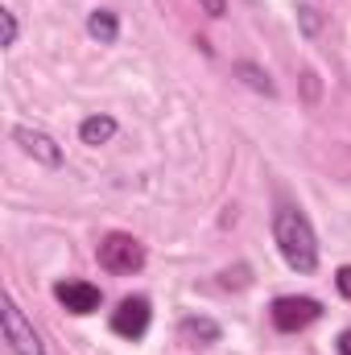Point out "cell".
I'll list each match as a JSON object with an SVG mask.
<instances>
[{"mask_svg": "<svg viewBox=\"0 0 351 355\" xmlns=\"http://www.w3.org/2000/svg\"><path fill=\"white\" fill-rule=\"evenodd\" d=\"M273 244H277L281 261L293 268V272L310 277L318 268V236H314V223L298 207H289V202H281L273 211Z\"/></svg>", "mask_w": 351, "mask_h": 355, "instance_id": "6da1fadb", "label": "cell"}, {"mask_svg": "<svg viewBox=\"0 0 351 355\" xmlns=\"http://www.w3.org/2000/svg\"><path fill=\"white\" fill-rule=\"evenodd\" d=\"M95 257H99V268L112 272V277H132V272H141L145 261H149L145 244H141L137 236H128V232H108V236L99 240Z\"/></svg>", "mask_w": 351, "mask_h": 355, "instance_id": "7a4b0ae2", "label": "cell"}, {"mask_svg": "<svg viewBox=\"0 0 351 355\" xmlns=\"http://www.w3.org/2000/svg\"><path fill=\"white\" fill-rule=\"evenodd\" d=\"M0 331H4V347L12 355H50L46 343H42V335L33 331V322L21 314L17 297H4V306H0Z\"/></svg>", "mask_w": 351, "mask_h": 355, "instance_id": "3957f363", "label": "cell"}, {"mask_svg": "<svg viewBox=\"0 0 351 355\" xmlns=\"http://www.w3.org/2000/svg\"><path fill=\"white\" fill-rule=\"evenodd\" d=\"M268 318H273V327H277L281 335H298V331H306L310 322L323 318V306H318L314 297L285 293V297H277V302L268 306Z\"/></svg>", "mask_w": 351, "mask_h": 355, "instance_id": "277c9868", "label": "cell"}, {"mask_svg": "<svg viewBox=\"0 0 351 355\" xmlns=\"http://www.w3.org/2000/svg\"><path fill=\"white\" fill-rule=\"evenodd\" d=\"M149 322H153L149 297H124V302L112 310V335H120V339H128V343L145 339Z\"/></svg>", "mask_w": 351, "mask_h": 355, "instance_id": "5b68a950", "label": "cell"}, {"mask_svg": "<svg viewBox=\"0 0 351 355\" xmlns=\"http://www.w3.org/2000/svg\"><path fill=\"white\" fill-rule=\"evenodd\" d=\"M12 141H17L37 166H46V170H58V166H62V145H58L50 132L29 128V124H17V128H12Z\"/></svg>", "mask_w": 351, "mask_h": 355, "instance_id": "8992f818", "label": "cell"}, {"mask_svg": "<svg viewBox=\"0 0 351 355\" xmlns=\"http://www.w3.org/2000/svg\"><path fill=\"white\" fill-rule=\"evenodd\" d=\"M54 297H58V306H67L71 314H95L99 302H103L99 285H91V281H58V285H54Z\"/></svg>", "mask_w": 351, "mask_h": 355, "instance_id": "52a82bcc", "label": "cell"}, {"mask_svg": "<svg viewBox=\"0 0 351 355\" xmlns=\"http://www.w3.org/2000/svg\"><path fill=\"white\" fill-rule=\"evenodd\" d=\"M178 335L186 339V343H194V347H211V343H219V322L215 318H198V314H190V318H182L178 322Z\"/></svg>", "mask_w": 351, "mask_h": 355, "instance_id": "ba28073f", "label": "cell"}, {"mask_svg": "<svg viewBox=\"0 0 351 355\" xmlns=\"http://www.w3.org/2000/svg\"><path fill=\"white\" fill-rule=\"evenodd\" d=\"M87 33L99 42V46H112L120 37V17L112 8H91L87 12Z\"/></svg>", "mask_w": 351, "mask_h": 355, "instance_id": "9c48e42d", "label": "cell"}, {"mask_svg": "<svg viewBox=\"0 0 351 355\" xmlns=\"http://www.w3.org/2000/svg\"><path fill=\"white\" fill-rule=\"evenodd\" d=\"M116 128H120V124H116L112 116H87V120L79 124V141L91 145V149H99V145H108V141L116 137Z\"/></svg>", "mask_w": 351, "mask_h": 355, "instance_id": "30bf717a", "label": "cell"}, {"mask_svg": "<svg viewBox=\"0 0 351 355\" xmlns=\"http://www.w3.org/2000/svg\"><path fill=\"white\" fill-rule=\"evenodd\" d=\"M232 71H236V79H244V87H252L257 95H268V99L277 95L273 79H268V71H264V67H257V62H236Z\"/></svg>", "mask_w": 351, "mask_h": 355, "instance_id": "8fae6325", "label": "cell"}, {"mask_svg": "<svg viewBox=\"0 0 351 355\" xmlns=\"http://www.w3.org/2000/svg\"><path fill=\"white\" fill-rule=\"evenodd\" d=\"M323 25H327V17H323L318 4H298V29H302V37H318Z\"/></svg>", "mask_w": 351, "mask_h": 355, "instance_id": "7c38bea8", "label": "cell"}, {"mask_svg": "<svg viewBox=\"0 0 351 355\" xmlns=\"http://www.w3.org/2000/svg\"><path fill=\"white\" fill-rule=\"evenodd\" d=\"M0 21H4V50H12L17 37H21V21H17L12 8H0Z\"/></svg>", "mask_w": 351, "mask_h": 355, "instance_id": "4fadbf2b", "label": "cell"}, {"mask_svg": "<svg viewBox=\"0 0 351 355\" xmlns=\"http://www.w3.org/2000/svg\"><path fill=\"white\" fill-rule=\"evenodd\" d=\"M335 289H339V293L351 302V265H343L339 272H335Z\"/></svg>", "mask_w": 351, "mask_h": 355, "instance_id": "5bb4252c", "label": "cell"}, {"mask_svg": "<svg viewBox=\"0 0 351 355\" xmlns=\"http://www.w3.org/2000/svg\"><path fill=\"white\" fill-rule=\"evenodd\" d=\"M198 4H203L207 17H223V12H228V0H198Z\"/></svg>", "mask_w": 351, "mask_h": 355, "instance_id": "9a60e30c", "label": "cell"}, {"mask_svg": "<svg viewBox=\"0 0 351 355\" xmlns=\"http://www.w3.org/2000/svg\"><path fill=\"white\" fill-rule=\"evenodd\" d=\"M335 352H339V355H351V327L343 331V335H339V343H335Z\"/></svg>", "mask_w": 351, "mask_h": 355, "instance_id": "2e32d148", "label": "cell"}]
</instances>
